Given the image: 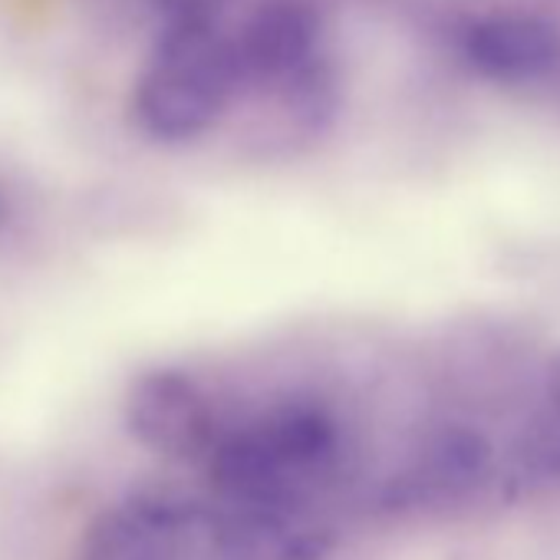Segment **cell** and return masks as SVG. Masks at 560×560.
Returning a JSON list of instances; mask_svg holds the SVG:
<instances>
[{"label": "cell", "mask_w": 560, "mask_h": 560, "mask_svg": "<svg viewBox=\"0 0 560 560\" xmlns=\"http://www.w3.org/2000/svg\"><path fill=\"white\" fill-rule=\"evenodd\" d=\"M231 40L241 96L267 100L280 122L307 139L337 122L340 70L327 24L311 0H260Z\"/></svg>", "instance_id": "6da1fadb"}, {"label": "cell", "mask_w": 560, "mask_h": 560, "mask_svg": "<svg viewBox=\"0 0 560 560\" xmlns=\"http://www.w3.org/2000/svg\"><path fill=\"white\" fill-rule=\"evenodd\" d=\"M337 455V419L317 402L291 399L221 432L205 455V475L224 501L254 514H273L307 485L327 478Z\"/></svg>", "instance_id": "7a4b0ae2"}, {"label": "cell", "mask_w": 560, "mask_h": 560, "mask_svg": "<svg viewBox=\"0 0 560 560\" xmlns=\"http://www.w3.org/2000/svg\"><path fill=\"white\" fill-rule=\"evenodd\" d=\"M237 96L234 40L221 24L159 27L129 90V119L149 142L185 145L208 136Z\"/></svg>", "instance_id": "3957f363"}, {"label": "cell", "mask_w": 560, "mask_h": 560, "mask_svg": "<svg viewBox=\"0 0 560 560\" xmlns=\"http://www.w3.org/2000/svg\"><path fill=\"white\" fill-rule=\"evenodd\" d=\"M126 432L168 462H205L221 435L201 383L178 366H152L129 380L122 396Z\"/></svg>", "instance_id": "277c9868"}, {"label": "cell", "mask_w": 560, "mask_h": 560, "mask_svg": "<svg viewBox=\"0 0 560 560\" xmlns=\"http://www.w3.org/2000/svg\"><path fill=\"white\" fill-rule=\"evenodd\" d=\"M462 63L498 86H534L560 70V24L534 11H488L458 31Z\"/></svg>", "instance_id": "5b68a950"}, {"label": "cell", "mask_w": 560, "mask_h": 560, "mask_svg": "<svg viewBox=\"0 0 560 560\" xmlns=\"http://www.w3.org/2000/svg\"><path fill=\"white\" fill-rule=\"evenodd\" d=\"M188 524V508L168 494H136L86 524L77 560H178Z\"/></svg>", "instance_id": "8992f818"}, {"label": "cell", "mask_w": 560, "mask_h": 560, "mask_svg": "<svg viewBox=\"0 0 560 560\" xmlns=\"http://www.w3.org/2000/svg\"><path fill=\"white\" fill-rule=\"evenodd\" d=\"M491 475V445L468 425H445L425 439L409 471L396 478L393 501L406 508H439L475 494Z\"/></svg>", "instance_id": "52a82bcc"}, {"label": "cell", "mask_w": 560, "mask_h": 560, "mask_svg": "<svg viewBox=\"0 0 560 560\" xmlns=\"http://www.w3.org/2000/svg\"><path fill=\"white\" fill-rule=\"evenodd\" d=\"M511 468L527 485L560 488V409L530 419L511 445Z\"/></svg>", "instance_id": "ba28073f"}, {"label": "cell", "mask_w": 560, "mask_h": 560, "mask_svg": "<svg viewBox=\"0 0 560 560\" xmlns=\"http://www.w3.org/2000/svg\"><path fill=\"white\" fill-rule=\"evenodd\" d=\"M159 27H198L221 24L234 0H149Z\"/></svg>", "instance_id": "9c48e42d"}, {"label": "cell", "mask_w": 560, "mask_h": 560, "mask_svg": "<svg viewBox=\"0 0 560 560\" xmlns=\"http://www.w3.org/2000/svg\"><path fill=\"white\" fill-rule=\"evenodd\" d=\"M547 393H550V406L560 409V353L547 366Z\"/></svg>", "instance_id": "30bf717a"}, {"label": "cell", "mask_w": 560, "mask_h": 560, "mask_svg": "<svg viewBox=\"0 0 560 560\" xmlns=\"http://www.w3.org/2000/svg\"><path fill=\"white\" fill-rule=\"evenodd\" d=\"M8 218H11V191L4 182H0V228L8 224Z\"/></svg>", "instance_id": "8fae6325"}]
</instances>
